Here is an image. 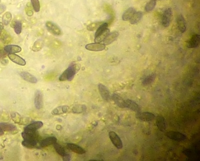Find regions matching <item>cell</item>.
Returning a JSON list of instances; mask_svg holds the SVG:
<instances>
[{"mask_svg": "<svg viewBox=\"0 0 200 161\" xmlns=\"http://www.w3.org/2000/svg\"><path fill=\"white\" fill-rule=\"evenodd\" d=\"M11 116H12L11 117L12 119L15 123L21 124V125H23V124L26 125L28 123L27 118L23 117L19 114H18V113H14L12 114Z\"/></svg>", "mask_w": 200, "mask_h": 161, "instance_id": "cb8c5ba5", "label": "cell"}, {"mask_svg": "<svg viewBox=\"0 0 200 161\" xmlns=\"http://www.w3.org/2000/svg\"><path fill=\"white\" fill-rule=\"evenodd\" d=\"M109 34H110V31L108 29H107L103 32V33H102L97 37H95V42L101 43L102 42H103Z\"/></svg>", "mask_w": 200, "mask_h": 161, "instance_id": "f546056e", "label": "cell"}, {"mask_svg": "<svg viewBox=\"0 0 200 161\" xmlns=\"http://www.w3.org/2000/svg\"><path fill=\"white\" fill-rule=\"evenodd\" d=\"M1 53H0V59H1Z\"/></svg>", "mask_w": 200, "mask_h": 161, "instance_id": "f6af8a7d", "label": "cell"}, {"mask_svg": "<svg viewBox=\"0 0 200 161\" xmlns=\"http://www.w3.org/2000/svg\"><path fill=\"white\" fill-rule=\"evenodd\" d=\"M111 99L114 102L116 105H117L119 107L121 108L122 109L125 108V100H124L120 95L117 94H113L111 96Z\"/></svg>", "mask_w": 200, "mask_h": 161, "instance_id": "d6986e66", "label": "cell"}, {"mask_svg": "<svg viewBox=\"0 0 200 161\" xmlns=\"http://www.w3.org/2000/svg\"><path fill=\"white\" fill-rule=\"evenodd\" d=\"M53 146H54V149H55L57 153L59 155L62 156V157H63L64 156H65L66 155V154L67 153H66V151L65 150L64 148L61 145L57 143L56 142V143L53 144Z\"/></svg>", "mask_w": 200, "mask_h": 161, "instance_id": "4dcf8cb0", "label": "cell"}, {"mask_svg": "<svg viewBox=\"0 0 200 161\" xmlns=\"http://www.w3.org/2000/svg\"><path fill=\"white\" fill-rule=\"evenodd\" d=\"M4 51L7 54H15L20 53L22 51V48L17 45H7L4 47Z\"/></svg>", "mask_w": 200, "mask_h": 161, "instance_id": "ac0fdd59", "label": "cell"}, {"mask_svg": "<svg viewBox=\"0 0 200 161\" xmlns=\"http://www.w3.org/2000/svg\"><path fill=\"white\" fill-rule=\"evenodd\" d=\"M177 26L179 30L183 33L186 31L187 28V24L185 18H184L182 15H179L177 18Z\"/></svg>", "mask_w": 200, "mask_h": 161, "instance_id": "4fadbf2b", "label": "cell"}, {"mask_svg": "<svg viewBox=\"0 0 200 161\" xmlns=\"http://www.w3.org/2000/svg\"><path fill=\"white\" fill-rule=\"evenodd\" d=\"M0 40L4 44H8L11 42L12 38L11 36L7 32L4 31L3 32L1 35L0 36Z\"/></svg>", "mask_w": 200, "mask_h": 161, "instance_id": "f1b7e54d", "label": "cell"}, {"mask_svg": "<svg viewBox=\"0 0 200 161\" xmlns=\"http://www.w3.org/2000/svg\"><path fill=\"white\" fill-rule=\"evenodd\" d=\"M107 29H108V24L107 23H103L102 24L100 25V26L98 28L96 32L95 33V37H97L102 33H103V32Z\"/></svg>", "mask_w": 200, "mask_h": 161, "instance_id": "e575fe53", "label": "cell"}, {"mask_svg": "<svg viewBox=\"0 0 200 161\" xmlns=\"http://www.w3.org/2000/svg\"><path fill=\"white\" fill-rule=\"evenodd\" d=\"M172 11L171 8H168L165 11L162 17V23L163 26L168 27L170 26L172 20Z\"/></svg>", "mask_w": 200, "mask_h": 161, "instance_id": "ba28073f", "label": "cell"}, {"mask_svg": "<svg viewBox=\"0 0 200 161\" xmlns=\"http://www.w3.org/2000/svg\"><path fill=\"white\" fill-rule=\"evenodd\" d=\"M70 109V108L68 106H61L53 109L52 111L51 114L53 115H59L65 114L69 111Z\"/></svg>", "mask_w": 200, "mask_h": 161, "instance_id": "603a6c76", "label": "cell"}, {"mask_svg": "<svg viewBox=\"0 0 200 161\" xmlns=\"http://www.w3.org/2000/svg\"><path fill=\"white\" fill-rule=\"evenodd\" d=\"M8 57L10 60L12 61L15 64L20 66H25L26 64V61L21 57L15 54H8Z\"/></svg>", "mask_w": 200, "mask_h": 161, "instance_id": "5bb4252c", "label": "cell"}, {"mask_svg": "<svg viewBox=\"0 0 200 161\" xmlns=\"http://www.w3.org/2000/svg\"><path fill=\"white\" fill-rule=\"evenodd\" d=\"M156 77V75L155 74H152L148 76L147 77L144 79L143 81V84L144 85H148L151 84L154 82Z\"/></svg>", "mask_w": 200, "mask_h": 161, "instance_id": "1f68e13d", "label": "cell"}, {"mask_svg": "<svg viewBox=\"0 0 200 161\" xmlns=\"http://www.w3.org/2000/svg\"><path fill=\"white\" fill-rule=\"evenodd\" d=\"M4 24L2 23H0V36L4 31Z\"/></svg>", "mask_w": 200, "mask_h": 161, "instance_id": "7bdbcfd3", "label": "cell"}, {"mask_svg": "<svg viewBox=\"0 0 200 161\" xmlns=\"http://www.w3.org/2000/svg\"><path fill=\"white\" fill-rule=\"evenodd\" d=\"M57 141V138L55 137H54V136H51V137L45 138V139L43 140L42 141H40V148H45V147H48V146H50L56 143Z\"/></svg>", "mask_w": 200, "mask_h": 161, "instance_id": "e0dca14e", "label": "cell"}, {"mask_svg": "<svg viewBox=\"0 0 200 161\" xmlns=\"http://www.w3.org/2000/svg\"><path fill=\"white\" fill-rule=\"evenodd\" d=\"M166 136L169 138L170 139L174 140V141H178V142H183L186 141L187 138L185 135L179 132L175 131H169L166 134Z\"/></svg>", "mask_w": 200, "mask_h": 161, "instance_id": "3957f363", "label": "cell"}, {"mask_svg": "<svg viewBox=\"0 0 200 161\" xmlns=\"http://www.w3.org/2000/svg\"><path fill=\"white\" fill-rule=\"evenodd\" d=\"M100 26L99 23H93L87 26V30L89 31H94Z\"/></svg>", "mask_w": 200, "mask_h": 161, "instance_id": "f35d334b", "label": "cell"}, {"mask_svg": "<svg viewBox=\"0 0 200 161\" xmlns=\"http://www.w3.org/2000/svg\"><path fill=\"white\" fill-rule=\"evenodd\" d=\"M43 126L42 122L37 121L31 123L25 128L24 131H37L38 130Z\"/></svg>", "mask_w": 200, "mask_h": 161, "instance_id": "44dd1931", "label": "cell"}, {"mask_svg": "<svg viewBox=\"0 0 200 161\" xmlns=\"http://www.w3.org/2000/svg\"><path fill=\"white\" fill-rule=\"evenodd\" d=\"M6 10V7L4 5H0V15L4 13Z\"/></svg>", "mask_w": 200, "mask_h": 161, "instance_id": "b9f144b4", "label": "cell"}, {"mask_svg": "<svg viewBox=\"0 0 200 161\" xmlns=\"http://www.w3.org/2000/svg\"><path fill=\"white\" fill-rule=\"evenodd\" d=\"M143 17V13L141 12H136L133 15L131 19L130 20V22L132 24H136L138 23Z\"/></svg>", "mask_w": 200, "mask_h": 161, "instance_id": "4316f807", "label": "cell"}, {"mask_svg": "<svg viewBox=\"0 0 200 161\" xmlns=\"http://www.w3.org/2000/svg\"><path fill=\"white\" fill-rule=\"evenodd\" d=\"M24 139L22 142L23 146L29 149L40 148V138L37 131H24L22 133Z\"/></svg>", "mask_w": 200, "mask_h": 161, "instance_id": "6da1fadb", "label": "cell"}, {"mask_svg": "<svg viewBox=\"0 0 200 161\" xmlns=\"http://www.w3.org/2000/svg\"><path fill=\"white\" fill-rule=\"evenodd\" d=\"M62 158H63V159L64 161H70L71 159V155L67 153L66 154V155L65 156H64Z\"/></svg>", "mask_w": 200, "mask_h": 161, "instance_id": "60d3db41", "label": "cell"}, {"mask_svg": "<svg viewBox=\"0 0 200 161\" xmlns=\"http://www.w3.org/2000/svg\"><path fill=\"white\" fill-rule=\"evenodd\" d=\"M98 89L103 100L107 102H110L111 100V96L107 87L102 84H99L98 85Z\"/></svg>", "mask_w": 200, "mask_h": 161, "instance_id": "5b68a950", "label": "cell"}, {"mask_svg": "<svg viewBox=\"0 0 200 161\" xmlns=\"http://www.w3.org/2000/svg\"><path fill=\"white\" fill-rule=\"evenodd\" d=\"M125 108H128L135 112L141 111V108L133 100L127 99L125 101Z\"/></svg>", "mask_w": 200, "mask_h": 161, "instance_id": "8fae6325", "label": "cell"}, {"mask_svg": "<svg viewBox=\"0 0 200 161\" xmlns=\"http://www.w3.org/2000/svg\"><path fill=\"white\" fill-rule=\"evenodd\" d=\"M4 134V132L3 131L1 130H0V136H2Z\"/></svg>", "mask_w": 200, "mask_h": 161, "instance_id": "ee69618b", "label": "cell"}, {"mask_svg": "<svg viewBox=\"0 0 200 161\" xmlns=\"http://www.w3.org/2000/svg\"><path fill=\"white\" fill-rule=\"evenodd\" d=\"M86 49L90 51L99 52L105 50L106 48V45L104 44L100 43H95L89 44L86 45Z\"/></svg>", "mask_w": 200, "mask_h": 161, "instance_id": "9c48e42d", "label": "cell"}, {"mask_svg": "<svg viewBox=\"0 0 200 161\" xmlns=\"http://www.w3.org/2000/svg\"><path fill=\"white\" fill-rule=\"evenodd\" d=\"M155 1H157V0H155Z\"/></svg>", "mask_w": 200, "mask_h": 161, "instance_id": "bcb514c9", "label": "cell"}, {"mask_svg": "<svg viewBox=\"0 0 200 161\" xmlns=\"http://www.w3.org/2000/svg\"><path fill=\"white\" fill-rule=\"evenodd\" d=\"M32 5L34 10L36 12H39L40 10V4L39 0H31Z\"/></svg>", "mask_w": 200, "mask_h": 161, "instance_id": "74e56055", "label": "cell"}, {"mask_svg": "<svg viewBox=\"0 0 200 161\" xmlns=\"http://www.w3.org/2000/svg\"><path fill=\"white\" fill-rule=\"evenodd\" d=\"M156 124L159 130L164 132L166 129L165 119L162 115L159 114L156 117Z\"/></svg>", "mask_w": 200, "mask_h": 161, "instance_id": "2e32d148", "label": "cell"}, {"mask_svg": "<svg viewBox=\"0 0 200 161\" xmlns=\"http://www.w3.org/2000/svg\"><path fill=\"white\" fill-rule=\"evenodd\" d=\"M119 33L118 32H116V31L113 32L112 33L109 34H108V36L103 41L104 44L105 45H108L112 44V43L114 42L117 39V38L119 36Z\"/></svg>", "mask_w": 200, "mask_h": 161, "instance_id": "d4e9b609", "label": "cell"}, {"mask_svg": "<svg viewBox=\"0 0 200 161\" xmlns=\"http://www.w3.org/2000/svg\"><path fill=\"white\" fill-rule=\"evenodd\" d=\"M12 14L10 12H7L3 15L2 18L3 24L5 25H8L10 23L11 21L12 20Z\"/></svg>", "mask_w": 200, "mask_h": 161, "instance_id": "d590c367", "label": "cell"}, {"mask_svg": "<svg viewBox=\"0 0 200 161\" xmlns=\"http://www.w3.org/2000/svg\"><path fill=\"white\" fill-rule=\"evenodd\" d=\"M109 137L113 145L117 148L118 149H122L123 147L122 140L119 136L114 131H110L109 132Z\"/></svg>", "mask_w": 200, "mask_h": 161, "instance_id": "8992f818", "label": "cell"}, {"mask_svg": "<svg viewBox=\"0 0 200 161\" xmlns=\"http://www.w3.org/2000/svg\"><path fill=\"white\" fill-rule=\"evenodd\" d=\"M0 130L7 132H16L17 128L13 124L7 123H0Z\"/></svg>", "mask_w": 200, "mask_h": 161, "instance_id": "7402d4cb", "label": "cell"}, {"mask_svg": "<svg viewBox=\"0 0 200 161\" xmlns=\"http://www.w3.org/2000/svg\"><path fill=\"white\" fill-rule=\"evenodd\" d=\"M67 147L69 149L74 152L80 155H83L86 153V151L83 148L79 146L78 145L73 143H68L67 144Z\"/></svg>", "mask_w": 200, "mask_h": 161, "instance_id": "ffe728a7", "label": "cell"}, {"mask_svg": "<svg viewBox=\"0 0 200 161\" xmlns=\"http://www.w3.org/2000/svg\"><path fill=\"white\" fill-rule=\"evenodd\" d=\"M136 12V10L133 8H129L125 12L123 15L122 16V19L125 21H129L132 17L133 15Z\"/></svg>", "mask_w": 200, "mask_h": 161, "instance_id": "484cf974", "label": "cell"}, {"mask_svg": "<svg viewBox=\"0 0 200 161\" xmlns=\"http://www.w3.org/2000/svg\"><path fill=\"white\" fill-rule=\"evenodd\" d=\"M47 29L50 33L55 36H60L62 34V32L59 26L53 22L48 21L46 23Z\"/></svg>", "mask_w": 200, "mask_h": 161, "instance_id": "52a82bcc", "label": "cell"}, {"mask_svg": "<svg viewBox=\"0 0 200 161\" xmlns=\"http://www.w3.org/2000/svg\"><path fill=\"white\" fill-rule=\"evenodd\" d=\"M200 42V36L196 34L193 36L191 39L187 43L186 46L189 48H195L198 47Z\"/></svg>", "mask_w": 200, "mask_h": 161, "instance_id": "7c38bea8", "label": "cell"}, {"mask_svg": "<svg viewBox=\"0 0 200 161\" xmlns=\"http://www.w3.org/2000/svg\"><path fill=\"white\" fill-rule=\"evenodd\" d=\"M137 119L144 122H150L155 119V115L149 112H139L136 114Z\"/></svg>", "mask_w": 200, "mask_h": 161, "instance_id": "277c9868", "label": "cell"}, {"mask_svg": "<svg viewBox=\"0 0 200 161\" xmlns=\"http://www.w3.org/2000/svg\"><path fill=\"white\" fill-rule=\"evenodd\" d=\"M26 13H27V14L29 16H32L33 13L32 11V9H31V7L30 6L28 8H27L26 9Z\"/></svg>", "mask_w": 200, "mask_h": 161, "instance_id": "ab89813d", "label": "cell"}, {"mask_svg": "<svg viewBox=\"0 0 200 161\" xmlns=\"http://www.w3.org/2000/svg\"><path fill=\"white\" fill-rule=\"evenodd\" d=\"M87 110V107L84 105H75L72 108V112L75 114H81L86 111Z\"/></svg>", "mask_w": 200, "mask_h": 161, "instance_id": "83f0119b", "label": "cell"}, {"mask_svg": "<svg viewBox=\"0 0 200 161\" xmlns=\"http://www.w3.org/2000/svg\"><path fill=\"white\" fill-rule=\"evenodd\" d=\"M34 104L35 107L37 110H40L43 107V97L42 92L40 90H37L35 93Z\"/></svg>", "mask_w": 200, "mask_h": 161, "instance_id": "30bf717a", "label": "cell"}, {"mask_svg": "<svg viewBox=\"0 0 200 161\" xmlns=\"http://www.w3.org/2000/svg\"><path fill=\"white\" fill-rule=\"evenodd\" d=\"M13 27L14 29L15 32L17 34H20L21 33L22 30V24L20 21H16L14 23H13Z\"/></svg>", "mask_w": 200, "mask_h": 161, "instance_id": "836d02e7", "label": "cell"}, {"mask_svg": "<svg viewBox=\"0 0 200 161\" xmlns=\"http://www.w3.org/2000/svg\"><path fill=\"white\" fill-rule=\"evenodd\" d=\"M156 5V2L155 0H151L147 4L145 7V10L147 12H151L153 10Z\"/></svg>", "mask_w": 200, "mask_h": 161, "instance_id": "8d00e7d4", "label": "cell"}, {"mask_svg": "<svg viewBox=\"0 0 200 161\" xmlns=\"http://www.w3.org/2000/svg\"><path fill=\"white\" fill-rule=\"evenodd\" d=\"M43 47V42L41 40H38L34 43L33 46L32 50L34 52H38Z\"/></svg>", "mask_w": 200, "mask_h": 161, "instance_id": "d6a6232c", "label": "cell"}, {"mask_svg": "<svg viewBox=\"0 0 200 161\" xmlns=\"http://www.w3.org/2000/svg\"><path fill=\"white\" fill-rule=\"evenodd\" d=\"M20 75L22 77L23 79L26 80L27 82H29L31 83L36 84L37 83L38 80L35 76L31 74L30 73L27 72H22L20 74Z\"/></svg>", "mask_w": 200, "mask_h": 161, "instance_id": "9a60e30c", "label": "cell"}, {"mask_svg": "<svg viewBox=\"0 0 200 161\" xmlns=\"http://www.w3.org/2000/svg\"><path fill=\"white\" fill-rule=\"evenodd\" d=\"M81 66L78 64H72L62 73L59 78L60 81H71L73 79L75 76L80 70Z\"/></svg>", "mask_w": 200, "mask_h": 161, "instance_id": "7a4b0ae2", "label": "cell"}]
</instances>
